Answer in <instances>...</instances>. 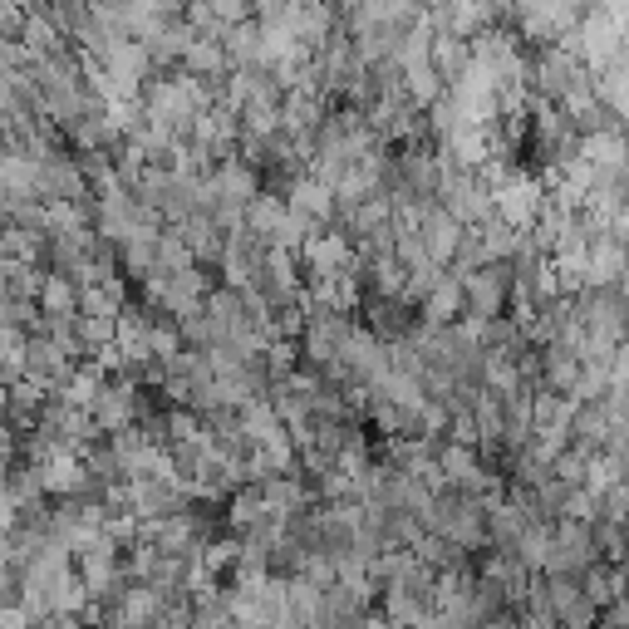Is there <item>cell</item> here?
Listing matches in <instances>:
<instances>
[{
    "label": "cell",
    "mask_w": 629,
    "mask_h": 629,
    "mask_svg": "<svg viewBox=\"0 0 629 629\" xmlns=\"http://www.w3.org/2000/svg\"><path fill=\"white\" fill-rule=\"evenodd\" d=\"M217 15H222V20H241V15H246V0H217Z\"/></svg>",
    "instance_id": "6da1fadb"
}]
</instances>
